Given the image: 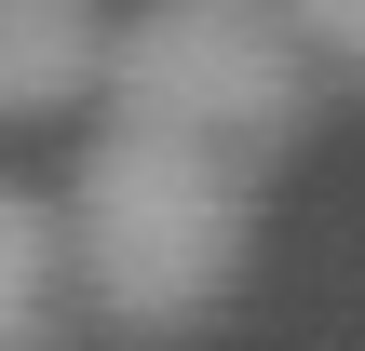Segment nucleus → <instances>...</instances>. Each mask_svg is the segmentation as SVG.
<instances>
[{
    "label": "nucleus",
    "instance_id": "nucleus-1",
    "mask_svg": "<svg viewBox=\"0 0 365 351\" xmlns=\"http://www.w3.org/2000/svg\"><path fill=\"white\" fill-rule=\"evenodd\" d=\"M244 243H257L244 162H217L190 135L95 122V149L68 176V271H81V311L108 338H190V325H217L230 284H244Z\"/></svg>",
    "mask_w": 365,
    "mask_h": 351
},
{
    "label": "nucleus",
    "instance_id": "nucleus-2",
    "mask_svg": "<svg viewBox=\"0 0 365 351\" xmlns=\"http://www.w3.org/2000/svg\"><path fill=\"white\" fill-rule=\"evenodd\" d=\"M298 108H312V41L284 27V0H135L108 41V122L135 135L257 162L298 135Z\"/></svg>",
    "mask_w": 365,
    "mask_h": 351
},
{
    "label": "nucleus",
    "instance_id": "nucleus-3",
    "mask_svg": "<svg viewBox=\"0 0 365 351\" xmlns=\"http://www.w3.org/2000/svg\"><path fill=\"white\" fill-rule=\"evenodd\" d=\"M108 14L95 0H0V122H54L81 95H108Z\"/></svg>",
    "mask_w": 365,
    "mask_h": 351
},
{
    "label": "nucleus",
    "instance_id": "nucleus-4",
    "mask_svg": "<svg viewBox=\"0 0 365 351\" xmlns=\"http://www.w3.org/2000/svg\"><path fill=\"white\" fill-rule=\"evenodd\" d=\"M81 271H68V203L0 176V351H68Z\"/></svg>",
    "mask_w": 365,
    "mask_h": 351
},
{
    "label": "nucleus",
    "instance_id": "nucleus-5",
    "mask_svg": "<svg viewBox=\"0 0 365 351\" xmlns=\"http://www.w3.org/2000/svg\"><path fill=\"white\" fill-rule=\"evenodd\" d=\"M284 27L312 41V68H352L365 81V0H284Z\"/></svg>",
    "mask_w": 365,
    "mask_h": 351
}]
</instances>
